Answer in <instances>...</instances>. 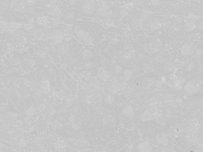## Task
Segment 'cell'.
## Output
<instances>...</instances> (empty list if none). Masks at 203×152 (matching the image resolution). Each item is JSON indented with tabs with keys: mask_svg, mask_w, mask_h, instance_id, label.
<instances>
[{
	"mask_svg": "<svg viewBox=\"0 0 203 152\" xmlns=\"http://www.w3.org/2000/svg\"><path fill=\"white\" fill-rule=\"evenodd\" d=\"M200 87V83L197 80H192L186 84L184 90L188 94H195L199 91Z\"/></svg>",
	"mask_w": 203,
	"mask_h": 152,
	"instance_id": "6da1fadb",
	"label": "cell"
},
{
	"mask_svg": "<svg viewBox=\"0 0 203 152\" xmlns=\"http://www.w3.org/2000/svg\"><path fill=\"white\" fill-rule=\"evenodd\" d=\"M185 81L183 79L177 77H173L170 79L169 86L171 89L176 91H181L184 84Z\"/></svg>",
	"mask_w": 203,
	"mask_h": 152,
	"instance_id": "7a4b0ae2",
	"label": "cell"
},
{
	"mask_svg": "<svg viewBox=\"0 0 203 152\" xmlns=\"http://www.w3.org/2000/svg\"><path fill=\"white\" fill-rule=\"evenodd\" d=\"M74 31L79 38L86 42H91L92 41V38L89 37L88 35L80 26H75Z\"/></svg>",
	"mask_w": 203,
	"mask_h": 152,
	"instance_id": "3957f363",
	"label": "cell"
},
{
	"mask_svg": "<svg viewBox=\"0 0 203 152\" xmlns=\"http://www.w3.org/2000/svg\"><path fill=\"white\" fill-rule=\"evenodd\" d=\"M48 37L56 42H60L64 39L62 30H53L48 34Z\"/></svg>",
	"mask_w": 203,
	"mask_h": 152,
	"instance_id": "277c9868",
	"label": "cell"
},
{
	"mask_svg": "<svg viewBox=\"0 0 203 152\" xmlns=\"http://www.w3.org/2000/svg\"><path fill=\"white\" fill-rule=\"evenodd\" d=\"M95 3L92 0L86 2L83 5V10L87 14H91L95 10Z\"/></svg>",
	"mask_w": 203,
	"mask_h": 152,
	"instance_id": "5b68a950",
	"label": "cell"
},
{
	"mask_svg": "<svg viewBox=\"0 0 203 152\" xmlns=\"http://www.w3.org/2000/svg\"><path fill=\"white\" fill-rule=\"evenodd\" d=\"M97 12L100 15L102 16H105L110 14L112 11L110 8L105 4L101 5L97 9Z\"/></svg>",
	"mask_w": 203,
	"mask_h": 152,
	"instance_id": "8992f818",
	"label": "cell"
},
{
	"mask_svg": "<svg viewBox=\"0 0 203 152\" xmlns=\"http://www.w3.org/2000/svg\"><path fill=\"white\" fill-rule=\"evenodd\" d=\"M156 118V112L154 110H148L142 115L141 119L143 121H148Z\"/></svg>",
	"mask_w": 203,
	"mask_h": 152,
	"instance_id": "52a82bcc",
	"label": "cell"
},
{
	"mask_svg": "<svg viewBox=\"0 0 203 152\" xmlns=\"http://www.w3.org/2000/svg\"><path fill=\"white\" fill-rule=\"evenodd\" d=\"M137 148L140 152H150L152 148L149 142H143L139 144Z\"/></svg>",
	"mask_w": 203,
	"mask_h": 152,
	"instance_id": "ba28073f",
	"label": "cell"
},
{
	"mask_svg": "<svg viewBox=\"0 0 203 152\" xmlns=\"http://www.w3.org/2000/svg\"><path fill=\"white\" fill-rule=\"evenodd\" d=\"M123 113L125 116L129 118H133L135 114L133 107L130 105H127L123 109Z\"/></svg>",
	"mask_w": 203,
	"mask_h": 152,
	"instance_id": "9c48e42d",
	"label": "cell"
},
{
	"mask_svg": "<svg viewBox=\"0 0 203 152\" xmlns=\"http://www.w3.org/2000/svg\"><path fill=\"white\" fill-rule=\"evenodd\" d=\"M149 26L152 29H157L161 26L160 21L157 19H152L149 23Z\"/></svg>",
	"mask_w": 203,
	"mask_h": 152,
	"instance_id": "30bf717a",
	"label": "cell"
},
{
	"mask_svg": "<svg viewBox=\"0 0 203 152\" xmlns=\"http://www.w3.org/2000/svg\"><path fill=\"white\" fill-rule=\"evenodd\" d=\"M182 52L183 55L188 56L193 53V49L190 45L186 44L183 46Z\"/></svg>",
	"mask_w": 203,
	"mask_h": 152,
	"instance_id": "8fae6325",
	"label": "cell"
},
{
	"mask_svg": "<svg viewBox=\"0 0 203 152\" xmlns=\"http://www.w3.org/2000/svg\"><path fill=\"white\" fill-rule=\"evenodd\" d=\"M21 24L20 23H15V22L9 23V26H8L7 30L9 31H14L15 30L19 29L21 27Z\"/></svg>",
	"mask_w": 203,
	"mask_h": 152,
	"instance_id": "7c38bea8",
	"label": "cell"
},
{
	"mask_svg": "<svg viewBox=\"0 0 203 152\" xmlns=\"http://www.w3.org/2000/svg\"><path fill=\"white\" fill-rule=\"evenodd\" d=\"M36 22L39 25L43 26H47L50 23L48 18L45 16L38 17Z\"/></svg>",
	"mask_w": 203,
	"mask_h": 152,
	"instance_id": "4fadbf2b",
	"label": "cell"
},
{
	"mask_svg": "<svg viewBox=\"0 0 203 152\" xmlns=\"http://www.w3.org/2000/svg\"><path fill=\"white\" fill-rule=\"evenodd\" d=\"M62 32L63 34V38L65 40L69 41L72 38V33L69 29H66L62 30Z\"/></svg>",
	"mask_w": 203,
	"mask_h": 152,
	"instance_id": "5bb4252c",
	"label": "cell"
},
{
	"mask_svg": "<svg viewBox=\"0 0 203 152\" xmlns=\"http://www.w3.org/2000/svg\"><path fill=\"white\" fill-rule=\"evenodd\" d=\"M157 139L159 141V143L163 145L166 146L169 143V141L167 138H166L163 134H160L157 136Z\"/></svg>",
	"mask_w": 203,
	"mask_h": 152,
	"instance_id": "9a60e30c",
	"label": "cell"
},
{
	"mask_svg": "<svg viewBox=\"0 0 203 152\" xmlns=\"http://www.w3.org/2000/svg\"><path fill=\"white\" fill-rule=\"evenodd\" d=\"M42 91L44 94H47L50 92V90L49 87V83L48 81H45L43 82Z\"/></svg>",
	"mask_w": 203,
	"mask_h": 152,
	"instance_id": "2e32d148",
	"label": "cell"
},
{
	"mask_svg": "<svg viewBox=\"0 0 203 152\" xmlns=\"http://www.w3.org/2000/svg\"><path fill=\"white\" fill-rule=\"evenodd\" d=\"M9 25V23L7 22L3 21H1L0 22V29L1 33L5 30H7Z\"/></svg>",
	"mask_w": 203,
	"mask_h": 152,
	"instance_id": "e0dca14e",
	"label": "cell"
},
{
	"mask_svg": "<svg viewBox=\"0 0 203 152\" xmlns=\"http://www.w3.org/2000/svg\"><path fill=\"white\" fill-rule=\"evenodd\" d=\"M83 58L86 60H89L92 57L93 54L91 50H86L83 53Z\"/></svg>",
	"mask_w": 203,
	"mask_h": 152,
	"instance_id": "ac0fdd59",
	"label": "cell"
},
{
	"mask_svg": "<svg viewBox=\"0 0 203 152\" xmlns=\"http://www.w3.org/2000/svg\"><path fill=\"white\" fill-rule=\"evenodd\" d=\"M52 14L55 15H59L61 14V10L59 7L54 6L52 7L50 10Z\"/></svg>",
	"mask_w": 203,
	"mask_h": 152,
	"instance_id": "d6986e66",
	"label": "cell"
},
{
	"mask_svg": "<svg viewBox=\"0 0 203 152\" xmlns=\"http://www.w3.org/2000/svg\"><path fill=\"white\" fill-rule=\"evenodd\" d=\"M24 2L23 1H19L16 2L15 4V9L17 11L22 10L24 7Z\"/></svg>",
	"mask_w": 203,
	"mask_h": 152,
	"instance_id": "ffe728a7",
	"label": "cell"
},
{
	"mask_svg": "<svg viewBox=\"0 0 203 152\" xmlns=\"http://www.w3.org/2000/svg\"><path fill=\"white\" fill-rule=\"evenodd\" d=\"M186 28L188 31H191L196 28L195 25L192 22H186Z\"/></svg>",
	"mask_w": 203,
	"mask_h": 152,
	"instance_id": "44dd1931",
	"label": "cell"
},
{
	"mask_svg": "<svg viewBox=\"0 0 203 152\" xmlns=\"http://www.w3.org/2000/svg\"><path fill=\"white\" fill-rule=\"evenodd\" d=\"M124 75L127 80H129L132 76V71L129 69H126L124 71Z\"/></svg>",
	"mask_w": 203,
	"mask_h": 152,
	"instance_id": "7402d4cb",
	"label": "cell"
},
{
	"mask_svg": "<svg viewBox=\"0 0 203 152\" xmlns=\"http://www.w3.org/2000/svg\"><path fill=\"white\" fill-rule=\"evenodd\" d=\"M14 47L12 44H6V52L7 53H12L14 51Z\"/></svg>",
	"mask_w": 203,
	"mask_h": 152,
	"instance_id": "603a6c76",
	"label": "cell"
},
{
	"mask_svg": "<svg viewBox=\"0 0 203 152\" xmlns=\"http://www.w3.org/2000/svg\"><path fill=\"white\" fill-rule=\"evenodd\" d=\"M105 100L106 101V102H107L108 104H110V103L113 102L114 101V98L113 97V96L110 95H109L105 98Z\"/></svg>",
	"mask_w": 203,
	"mask_h": 152,
	"instance_id": "cb8c5ba5",
	"label": "cell"
},
{
	"mask_svg": "<svg viewBox=\"0 0 203 152\" xmlns=\"http://www.w3.org/2000/svg\"><path fill=\"white\" fill-rule=\"evenodd\" d=\"M35 112V109L34 107H32L27 111V115L29 116H32L34 115Z\"/></svg>",
	"mask_w": 203,
	"mask_h": 152,
	"instance_id": "d4e9b609",
	"label": "cell"
},
{
	"mask_svg": "<svg viewBox=\"0 0 203 152\" xmlns=\"http://www.w3.org/2000/svg\"><path fill=\"white\" fill-rule=\"evenodd\" d=\"M133 23L136 26H141L142 25V21L140 19H135L133 20Z\"/></svg>",
	"mask_w": 203,
	"mask_h": 152,
	"instance_id": "484cf974",
	"label": "cell"
},
{
	"mask_svg": "<svg viewBox=\"0 0 203 152\" xmlns=\"http://www.w3.org/2000/svg\"><path fill=\"white\" fill-rule=\"evenodd\" d=\"M149 17V14L148 13H146V12H144V13H143L141 15V19L142 20H145V19H147L148 17Z\"/></svg>",
	"mask_w": 203,
	"mask_h": 152,
	"instance_id": "4316f807",
	"label": "cell"
},
{
	"mask_svg": "<svg viewBox=\"0 0 203 152\" xmlns=\"http://www.w3.org/2000/svg\"><path fill=\"white\" fill-rule=\"evenodd\" d=\"M105 23L108 25L111 26L113 24V20L110 19H107L105 20Z\"/></svg>",
	"mask_w": 203,
	"mask_h": 152,
	"instance_id": "83f0119b",
	"label": "cell"
},
{
	"mask_svg": "<svg viewBox=\"0 0 203 152\" xmlns=\"http://www.w3.org/2000/svg\"><path fill=\"white\" fill-rule=\"evenodd\" d=\"M115 68V71L116 72L119 73L122 71V68L120 65H117V66H116Z\"/></svg>",
	"mask_w": 203,
	"mask_h": 152,
	"instance_id": "f1b7e54d",
	"label": "cell"
},
{
	"mask_svg": "<svg viewBox=\"0 0 203 152\" xmlns=\"http://www.w3.org/2000/svg\"><path fill=\"white\" fill-rule=\"evenodd\" d=\"M101 76L103 80H105V81L107 80V79L108 78V75H107L106 74H104V73L102 74H101Z\"/></svg>",
	"mask_w": 203,
	"mask_h": 152,
	"instance_id": "f546056e",
	"label": "cell"
},
{
	"mask_svg": "<svg viewBox=\"0 0 203 152\" xmlns=\"http://www.w3.org/2000/svg\"><path fill=\"white\" fill-rule=\"evenodd\" d=\"M196 54L199 57H202V53L200 51H198L196 53Z\"/></svg>",
	"mask_w": 203,
	"mask_h": 152,
	"instance_id": "4dcf8cb0",
	"label": "cell"
},
{
	"mask_svg": "<svg viewBox=\"0 0 203 152\" xmlns=\"http://www.w3.org/2000/svg\"><path fill=\"white\" fill-rule=\"evenodd\" d=\"M92 64L90 63V62H89L88 63H87L86 65V67L87 68H89V67H91L92 66Z\"/></svg>",
	"mask_w": 203,
	"mask_h": 152,
	"instance_id": "1f68e13d",
	"label": "cell"
},
{
	"mask_svg": "<svg viewBox=\"0 0 203 152\" xmlns=\"http://www.w3.org/2000/svg\"><path fill=\"white\" fill-rule=\"evenodd\" d=\"M116 88L115 87H111V88H110V91L111 92H116Z\"/></svg>",
	"mask_w": 203,
	"mask_h": 152,
	"instance_id": "d6a6232c",
	"label": "cell"
},
{
	"mask_svg": "<svg viewBox=\"0 0 203 152\" xmlns=\"http://www.w3.org/2000/svg\"><path fill=\"white\" fill-rule=\"evenodd\" d=\"M159 2L160 1H158V0H153V1H152V3H153V4L157 5L159 3Z\"/></svg>",
	"mask_w": 203,
	"mask_h": 152,
	"instance_id": "836d02e7",
	"label": "cell"
},
{
	"mask_svg": "<svg viewBox=\"0 0 203 152\" xmlns=\"http://www.w3.org/2000/svg\"><path fill=\"white\" fill-rule=\"evenodd\" d=\"M59 22H60V21H59V20H57V19H56V20H54V23L56 24H58Z\"/></svg>",
	"mask_w": 203,
	"mask_h": 152,
	"instance_id": "e575fe53",
	"label": "cell"
}]
</instances>
